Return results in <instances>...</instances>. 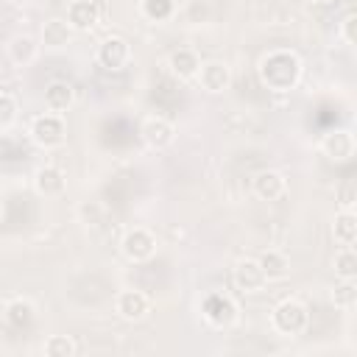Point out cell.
Returning <instances> with one entry per match:
<instances>
[{"instance_id":"cell-24","label":"cell","mask_w":357,"mask_h":357,"mask_svg":"<svg viewBox=\"0 0 357 357\" xmlns=\"http://www.w3.org/2000/svg\"><path fill=\"white\" fill-rule=\"evenodd\" d=\"M47 357H73L75 354V340L70 335H50L42 346Z\"/></svg>"},{"instance_id":"cell-3","label":"cell","mask_w":357,"mask_h":357,"mask_svg":"<svg viewBox=\"0 0 357 357\" xmlns=\"http://www.w3.org/2000/svg\"><path fill=\"white\" fill-rule=\"evenodd\" d=\"M31 139L50 151V148H59L64 145L67 139V126H64V117L56 114V112H45V114H36L33 123H31Z\"/></svg>"},{"instance_id":"cell-26","label":"cell","mask_w":357,"mask_h":357,"mask_svg":"<svg viewBox=\"0 0 357 357\" xmlns=\"http://www.w3.org/2000/svg\"><path fill=\"white\" fill-rule=\"evenodd\" d=\"M17 120V100L8 92H0V131H6Z\"/></svg>"},{"instance_id":"cell-6","label":"cell","mask_w":357,"mask_h":357,"mask_svg":"<svg viewBox=\"0 0 357 357\" xmlns=\"http://www.w3.org/2000/svg\"><path fill=\"white\" fill-rule=\"evenodd\" d=\"M354 134L349 131V128H335V131H329V134H324V139H321V151H324V156L329 159V162H335V165H343V162H349L351 156H354Z\"/></svg>"},{"instance_id":"cell-18","label":"cell","mask_w":357,"mask_h":357,"mask_svg":"<svg viewBox=\"0 0 357 357\" xmlns=\"http://www.w3.org/2000/svg\"><path fill=\"white\" fill-rule=\"evenodd\" d=\"M257 262H259V268H262V273H265L268 282H279V279H284L290 273V259L282 251H276V248L262 251L257 257Z\"/></svg>"},{"instance_id":"cell-27","label":"cell","mask_w":357,"mask_h":357,"mask_svg":"<svg viewBox=\"0 0 357 357\" xmlns=\"http://www.w3.org/2000/svg\"><path fill=\"white\" fill-rule=\"evenodd\" d=\"M337 201H340V209H354V201H357V184H354V178H346L337 187Z\"/></svg>"},{"instance_id":"cell-4","label":"cell","mask_w":357,"mask_h":357,"mask_svg":"<svg viewBox=\"0 0 357 357\" xmlns=\"http://www.w3.org/2000/svg\"><path fill=\"white\" fill-rule=\"evenodd\" d=\"M195 81L201 84L204 92H209V95H220V92H226V89L231 86V70H229L226 61H220V59H209V61H201Z\"/></svg>"},{"instance_id":"cell-20","label":"cell","mask_w":357,"mask_h":357,"mask_svg":"<svg viewBox=\"0 0 357 357\" xmlns=\"http://www.w3.org/2000/svg\"><path fill=\"white\" fill-rule=\"evenodd\" d=\"M36 53H39V42L33 36H14L8 42V59L14 64H20V67L31 64L36 59Z\"/></svg>"},{"instance_id":"cell-23","label":"cell","mask_w":357,"mask_h":357,"mask_svg":"<svg viewBox=\"0 0 357 357\" xmlns=\"http://www.w3.org/2000/svg\"><path fill=\"white\" fill-rule=\"evenodd\" d=\"M354 301H357V284H354V279H340L335 284V290H332V304L337 310H351Z\"/></svg>"},{"instance_id":"cell-17","label":"cell","mask_w":357,"mask_h":357,"mask_svg":"<svg viewBox=\"0 0 357 357\" xmlns=\"http://www.w3.org/2000/svg\"><path fill=\"white\" fill-rule=\"evenodd\" d=\"M332 237L337 245H354L357 243V215L354 209H340L332 218Z\"/></svg>"},{"instance_id":"cell-8","label":"cell","mask_w":357,"mask_h":357,"mask_svg":"<svg viewBox=\"0 0 357 357\" xmlns=\"http://www.w3.org/2000/svg\"><path fill=\"white\" fill-rule=\"evenodd\" d=\"M139 137L145 139V145L162 151V148L173 145V139H176V128H173L170 120H165V117H159V114H151V117L142 120V126H139Z\"/></svg>"},{"instance_id":"cell-14","label":"cell","mask_w":357,"mask_h":357,"mask_svg":"<svg viewBox=\"0 0 357 357\" xmlns=\"http://www.w3.org/2000/svg\"><path fill=\"white\" fill-rule=\"evenodd\" d=\"M234 284H237L243 293H259V290L268 284V279H265L259 262L251 259V257H245V259H240V262L234 265Z\"/></svg>"},{"instance_id":"cell-10","label":"cell","mask_w":357,"mask_h":357,"mask_svg":"<svg viewBox=\"0 0 357 357\" xmlns=\"http://www.w3.org/2000/svg\"><path fill=\"white\" fill-rule=\"evenodd\" d=\"M128 59H131V45L123 39V36H106L103 42H100V47H98V61H100V67H106V70H123L126 64H128Z\"/></svg>"},{"instance_id":"cell-22","label":"cell","mask_w":357,"mask_h":357,"mask_svg":"<svg viewBox=\"0 0 357 357\" xmlns=\"http://www.w3.org/2000/svg\"><path fill=\"white\" fill-rule=\"evenodd\" d=\"M6 318H8V324L11 326H31L33 324V318H36V310H33V304L28 301V298H14L8 307H6Z\"/></svg>"},{"instance_id":"cell-7","label":"cell","mask_w":357,"mask_h":357,"mask_svg":"<svg viewBox=\"0 0 357 357\" xmlns=\"http://www.w3.org/2000/svg\"><path fill=\"white\" fill-rule=\"evenodd\" d=\"M114 312L123 318V321H142L148 318L151 312V298L142 293V290H120L117 298H114Z\"/></svg>"},{"instance_id":"cell-25","label":"cell","mask_w":357,"mask_h":357,"mask_svg":"<svg viewBox=\"0 0 357 357\" xmlns=\"http://www.w3.org/2000/svg\"><path fill=\"white\" fill-rule=\"evenodd\" d=\"M139 8L148 20L159 22V20H167L176 11V0H139Z\"/></svg>"},{"instance_id":"cell-16","label":"cell","mask_w":357,"mask_h":357,"mask_svg":"<svg viewBox=\"0 0 357 357\" xmlns=\"http://www.w3.org/2000/svg\"><path fill=\"white\" fill-rule=\"evenodd\" d=\"M73 100H75L73 84H67V81H50V84L45 86V106H47L50 112L61 114V112H67V109L73 106Z\"/></svg>"},{"instance_id":"cell-9","label":"cell","mask_w":357,"mask_h":357,"mask_svg":"<svg viewBox=\"0 0 357 357\" xmlns=\"http://www.w3.org/2000/svg\"><path fill=\"white\" fill-rule=\"evenodd\" d=\"M204 318H206L212 326H218V329L231 326V324L237 321V304H234V298H229V296H223V293H212V296L204 301Z\"/></svg>"},{"instance_id":"cell-13","label":"cell","mask_w":357,"mask_h":357,"mask_svg":"<svg viewBox=\"0 0 357 357\" xmlns=\"http://www.w3.org/2000/svg\"><path fill=\"white\" fill-rule=\"evenodd\" d=\"M100 20V6L95 0H73L67 6V22L73 31H92Z\"/></svg>"},{"instance_id":"cell-28","label":"cell","mask_w":357,"mask_h":357,"mask_svg":"<svg viewBox=\"0 0 357 357\" xmlns=\"http://www.w3.org/2000/svg\"><path fill=\"white\" fill-rule=\"evenodd\" d=\"M340 39L346 45H357V14L349 11L343 20H340Z\"/></svg>"},{"instance_id":"cell-11","label":"cell","mask_w":357,"mask_h":357,"mask_svg":"<svg viewBox=\"0 0 357 357\" xmlns=\"http://www.w3.org/2000/svg\"><path fill=\"white\" fill-rule=\"evenodd\" d=\"M251 190L259 201H279L284 192H287V178L279 173V170H259L254 178H251Z\"/></svg>"},{"instance_id":"cell-12","label":"cell","mask_w":357,"mask_h":357,"mask_svg":"<svg viewBox=\"0 0 357 357\" xmlns=\"http://www.w3.org/2000/svg\"><path fill=\"white\" fill-rule=\"evenodd\" d=\"M198 67H201V56L192 47H176L167 56V70L178 81H192L198 75Z\"/></svg>"},{"instance_id":"cell-30","label":"cell","mask_w":357,"mask_h":357,"mask_svg":"<svg viewBox=\"0 0 357 357\" xmlns=\"http://www.w3.org/2000/svg\"><path fill=\"white\" fill-rule=\"evenodd\" d=\"M0 223H3V204H0Z\"/></svg>"},{"instance_id":"cell-15","label":"cell","mask_w":357,"mask_h":357,"mask_svg":"<svg viewBox=\"0 0 357 357\" xmlns=\"http://www.w3.org/2000/svg\"><path fill=\"white\" fill-rule=\"evenodd\" d=\"M33 187H36L39 195L56 198V195H61V192L67 190V176H64V170H59L56 165H42V167L36 170V176H33Z\"/></svg>"},{"instance_id":"cell-1","label":"cell","mask_w":357,"mask_h":357,"mask_svg":"<svg viewBox=\"0 0 357 357\" xmlns=\"http://www.w3.org/2000/svg\"><path fill=\"white\" fill-rule=\"evenodd\" d=\"M259 81L273 92H290L296 89L301 78V59L293 50H271L259 61Z\"/></svg>"},{"instance_id":"cell-21","label":"cell","mask_w":357,"mask_h":357,"mask_svg":"<svg viewBox=\"0 0 357 357\" xmlns=\"http://www.w3.org/2000/svg\"><path fill=\"white\" fill-rule=\"evenodd\" d=\"M332 268H335L337 279H357V251H354V245H340L335 251Z\"/></svg>"},{"instance_id":"cell-5","label":"cell","mask_w":357,"mask_h":357,"mask_svg":"<svg viewBox=\"0 0 357 357\" xmlns=\"http://www.w3.org/2000/svg\"><path fill=\"white\" fill-rule=\"evenodd\" d=\"M120 251L126 254V259L131 262H148L156 254V237L148 229H128L120 240Z\"/></svg>"},{"instance_id":"cell-29","label":"cell","mask_w":357,"mask_h":357,"mask_svg":"<svg viewBox=\"0 0 357 357\" xmlns=\"http://www.w3.org/2000/svg\"><path fill=\"white\" fill-rule=\"evenodd\" d=\"M318 6H332V3H337V0H315Z\"/></svg>"},{"instance_id":"cell-19","label":"cell","mask_w":357,"mask_h":357,"mask_svg":"<svg viewBox=\"0 0 357 357\" xmlns=\"http://www.w3.org/2000/svg\"><path fill=\"white\" fill-rule=\"evenodd\" d=\"M73 42V28L67 20H47L42 25V45L45 47H64Z\"/></svg>"},{"instance_id":"cell-2","label":"cell","mask_w":357,"mask_h":357,"mask_svg":"<svg viewBox=\"0 0 357 357\" xmlns=\"http://www.w3.org/2000/svg\"><path fill=\"white\" fill-rule=\"evenodd\" d=\"M271 326H273V332L287 335V337L301 335V332L310 326V310H307L298 298H284V301H279V304L273 307V312H271Z\"/></svg>"},{"instance_id":"cell-31","label":"cell","mask_w":357,"mask_h":357,"mask_svg":"<svg viewBox=\"0 0 357 357\" xmlns=\"http://www.w3.org/2000/svg\"><path fill=\"white\" fill-rule=\"evenodd\" d=\"M0 22H3V6H0Z\"/></svg>"}]
</instances>
